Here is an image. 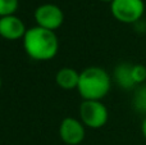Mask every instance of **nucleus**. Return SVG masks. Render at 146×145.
I'll return each mask as SVG.
<instances>
[{"label":"nucleus","mask_w":146,"mask_h":145,"mask_svg":"<svg viewBox=\"0 0 146 145\" xmlns=\"http://www.w3.org/2000/svg\"><path fill=\"white\" fill-rule=\"evenodd\" d=\"M18 7L19 0H0V18L15 14Z\"/></svg>","instance_id":"obj_11"},{"label":"nucleus","mask_w":146,"mask_h":145,"mask_svg":"<svg viewBox=\"0 0 146 145\" xmlns=\"http://www.w3.org/2000/svg\"><path fill=\"white\" fill-rule=\"evenodd\" d=\"M27 32L23 21L17 15H7L0 18V36L5 40L15 41L23 39Z\"/></svg>","instance_id":"obj_7"},{"label":"nucleus","mask_w":146,"mask_h":145,"mask_svg":"<svg viewBox=\"0 0 146 145\" xmlns=\"http://www.w3.org/2000/svg\"><path fill=\"white\" fill-rule=\"evenodd\" d=\"M86 135L85 125L81 120L73 117H67L60 122L59 136L62 141L67 145H78L83 141Z\"/></svg>","instance_id":"obj_6"},{"label":"nucleus","mask_w":146,"mask_h":145,"mask_svg":"<svg viewBox=\"0 0 146 145\" xmlns=\"http://www.w3.org/2000/svg\"><path fill=\"white\" fill-rule=\"evenodd\" d=\"M78 80H80V73H78L74 68H71V67L60 68L55 74L56 85L63 90L77 89Z\"/></svg>","instance_id":"obj_8"},{"label":"nucleus","mask_w":146,"mask_h":145,"mask_svg":"<svg viewBox=\"0 0 146 145\" xmlns=\"http://www.w3.org/2000/svg\"><path fill=\"white\" fill-rule=\"evenodd\" d=\"M114 80L124 90H131L136 86L133 78H132V64L121 63L114 69Z\"/></svg>","instance_id":"obj_9"},{"label":"nucleus","mask_w":146,"mask_h":145,"mask_svg":"<svg viewBox=\"0 0 146 145\" xmlns=\"http://www.w3.org/2000/svg\"><path fill=\"white\" fill-rule=\"evenodd\" d=\"M100 1H104V3H111L113 0H100Z\"/></svg>","instance_id":"obj_14"},{"label":"nucleus","mask_w":146,"mask_h":145,"mask_svg":"<svg viewBox=\"0 0 146 145\" xmlns=\"http://www.w3.org/2000/svg\"><path fill=\"white\" fill-rule=\"evenodd\" d=\"M22 40L25 53L33 61H51L59 51V39L55 31L35 26L27 28V32Z\"/></svg>","instance_id":"obj_1"},{"label":"nucleus","mask_w":146,"mask_h":145,"mask_svg":"<svg viewBox=\"0 0 146 145\" xmlns=\"http://www.w3.org/2000/svg\"><path fill=\"white\" fill-rule=\"evenodd\" d=\"M80 120L90 128H101L109 120L108 108L101 100H83L80 105Z\"/></svg>","instance_id":"obj_4"},{"label":"nucleus","mask_w":146,"mask_h":145,"mask_svg":"<svg viewBox=\"0 0 146 145\" xmlns=\"http://www.w3.org/2000/svg\"><path fill=\"white\" fill-rule=\"evenodd\" d=\"M133 107L137 112L146 114V85L142 84L136 89L133 95Z\"/></svg>","instance_id":"obj_10"},{"label":"nucleus","mask_w":146,"mask_h":145,"mask_svg":"<svg viewBox=\"0 0 146 145\" xmlns=\"http://www.w3.org/2000/svg\"><path fill=\"white\" fill-rule=\"evenodd\" d=\"M1 85H3V81H1V77H0V89H1Z\"/></svg>","instance_id":"obj_15"},{"label":"nucleus","mask_w":146,"mask_h":145,"mask_svg":"<svg viewBox=\"0 0 146 145\" xmlns=\"http://www.w3.org/2000/svg\"><path fill=\"white\" fill-rule=\"evenodd\" d=\"M141 132H142V135H144V138L146 139V116H145L144 121H142V123H141Z\"/></svg>","instance_id":"obj_13"},{"label":"nucleus","mask_w":146,"mask_h":145,"mask_svg":"<svg viewBox=\"0 0 146 145\" xmlns=\"http://www.w3.org/2000/svg\"><path fill=\"white\" fill-rule=\"evenodd\" d=\"M110 12L118 22L131 25L142 18L145 3L144 0H113L110 3Z\"/></svg>","instance_id":"obj_3"},{"label":"nucleus","mask_w":146,"mask_h":145,"mask_svg":"<svg viewBox=\"0 0 146 145\" xmlns=\"http://www.w3.org/2000/svg\"><path fill=\"white\" fill-rule=\"evenodd\" d=\"M132 78L136 85H142L146 81V67L144 64H132Z\"/></svg>","instance_id":"obj_12"},{"label":"nucleus","mask_w":146,"mask_h":145,"mask_svg":"<svg viewBox=\"0 0 146 145\" xmlns=\"http://www.w3.org/2000/svg\"><path fill=\"white\" fill-rule=\"evenodd\" d=\"M111 87L109 73L101 67H87L80 72L77 91L83 100H101Z\"/></svg>","instance_id":"obj_2"},{"label":"nucleus","mask_w":146,"mask_h":145,"mask_svg":"<svg viewBox=\"0 0 146 145\" xmlns=\"http://www.w3.org/2000/svg\"><path fill=\"white\" fill-rule=\"evenodd\" d=\"M33 18L36 26L45 30L55 31L63 25L64 13L55 4H42L35 9Z\"/></svg>","instance_id":"obj_5"}]
</instances>
